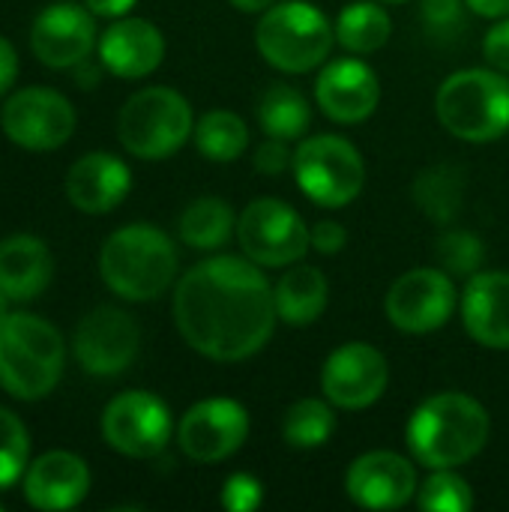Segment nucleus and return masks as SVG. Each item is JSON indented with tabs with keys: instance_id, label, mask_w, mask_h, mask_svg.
<instances>
[{
	"instance_id": "1",
	"label": "nucleus",
	"mask_w": 509,
	"mask_h": 512,
	"mask_svg": "<svg viewBox=\"0 0 509 512\" xmlns=\"http://www.w3.org/2000/svg\"><path fill=\"white\" fill-rule=\"evenodd\" d=\"M174 321L192 351L216 363L255 357L273 336V288L249 258L216 255L195 264L174 291Z\"/></svg>"
},
{
	"instance_id": "2",
	"label": "nucleus",
	"mask_w": 509,
	"mask_h": 512,
	"mask_svg": "<svg viewBox=\"0 0 509 512\" xmlns=\"http://www.w3.org/2000/svg\"><path fill=\"white\" fill-rule=\"evenodd\" d=\"M411 456L432 468H459L483 453L489 441V411L468 393H438L408 420Z\"/></svg>"
},
{
	"instance_id": "3",
	"label": "nucleus",
	"mask_w": 509,
	"mask_h": 512,
	"mask_svg": "<svg viewBox=\"0 0 509 512\" xmlns=\"http://www.w3.org/2000/svg\"><path fill=\"white\" fill-rule=\"evenodd\" d=\"M99 273L117 297L147 303L162 297L177 279V249L156 225L135 222L102 243Z\"/></svg>"
},
{
	"instance_id": "4",
	"label": "nucleus",
	"mask_w": 509,
	"mask_h": 512,
	"mask_svg": "<svg viewBox=\"0 0 509 512\" xmlns=\"http://www.w3.org/2000/svg\"><path fill=\"white\" fill-rule=\"evenodd\" d=\"M63 375V336L30 312L0 315V387L21 399H45Z\"/></svg>"
},
{
	"instance_id": "5",
	"label": "nucleus",
	"mask_w": 509,
	"mask_h": 512,
	"mask_svg": "<svg viewBox=\"0 0 509 512\" xmlns=\"http://www.w3.org/2000/svg\"><path fill=\"white\" fill-rule=\"evenodd\" d=\"M336 42V27L327 15L306 0L273 3L261 12L255 27V45L261 57L279 72L303 75L321 66Z\"/></svg>"
},
{
	"instance_id": "6",
	"label": "nucleus",
	"mask_w": 509,
	"mask_h": 512,
	"mask_svg": "<svg viewBox=\"0 0 509 512\" xmlns=\"http://www.w3.org/2000/svg\"><path fill=\"white\" fill-rule=\"evenodd\" d=\"M441 126L471 144H486L509 132V81L489 69L453 72L435 96Z\"/></svg>"
},
{
	"instance_id": "7",
	"label": "nucleus",
	"mask_w": 509,
	"mask_h": 512,
	"mask_svg": "<svg viewBox=\"0 0 509 512\" xmlns=\"http://www.w3.org/2000/svg\"><path fill=\"white\" fill-rule=\"evenodd\" d=\"M195 132L189 102L171 87H144L126 99L117 117V138L135 159H168Z\"/></svg>"
},
{
	"instance_id": "8",
	"label": "nucleus",
	"mask_w": 509,
	"mask_h": 512,
	"mask_svg": "<svg viewBox=\"0 0 509 512\" xmlns=\"http://www.w3.org/2000/svg\"><path fill=\"white\" fill-rule=\"evenodd\" d=\"M297 186L321 207H348L366 183L357 147L339 135H312L294 150Z\"/></svg>"
},
{
	"instance_id": "9",
	"label": "nucleus",
	"mask_w": 509,
	"mask_h": 512,
	"mask_svg": "<svg viewBox=\"0 0 509 512\" xmlns=\"http://www.w3.org/2000/svg\"><path fill=\"white\" fill-rule=\"evenodd\" d=\"M243 255L258 267H291L312 249V228L279 198H255L237 219Z\"/></svg>"
},
{
	"instance_id": "10",
	"label": "nucleus",
	"mask_w": 509,
	"mask_h": 512,
	"mask_svg": "<svg viewBox=\"0 0 509 512\" xmlns=\"http://www.w3.org/2000/svg\"><path fill=\"white\" fill-rule=\"evenodd\" d=\"M3 135L33 153H48L63 147L75 132V111L69 99L48 87L15 90L0 108Z\"/></svg>"
},
{
	"instance_id": "11",
	"label": "nucleus",
	"mask_w": 509,
	"mask_h": 512,
	"mask_svg": "<svg viewBox=\"0 0 509 512\" xmlns=\"http://www.w3.org/2000/svg\"><path fill=\"white\" fill-rule=\"evenodd\" d=\"M102 438L120 456L153 459L171 441V411L147 390L120 393L102 411Z\"/></svg>"
},
{
	"instance_id": "12",
	"label": "nucleus",
	"mask_w": 509,
	"mask_h": 512,
	"mask_svg": "<svg viewBox=\"0 0 509 512\" xmlns=\"http://www.w3.org/2000/svg\"><path fill=\"white\" fill-rule=\"evenodd\" d=\"M456 306L459 294L450 273L435 267H417L399 276L384 300L390 324L411 336L441 330L453 318Z\"/></svg>"
},
{
	"instance_id": "13",
	"label": "nucleus",
	"mask_w": 509,
	"mask_h": 512,
	"mask_svg": "<svg viewBox=\"0 0 509 512\" xmlns=\"http://www.w3.org/2000/svg\"><path fill=\"white\" fill-rule=\"evenodd\" d=\"M246 438L249 414L234 399H204L192 405L177 426L180 450L198 465H213L234 456Z\"/></svg>"
},
{
	"instance_id": "14",
	"label": "nucleus",
	"mask_w": 509,
	"mask_h": 512,
	"mask_svg": "<svg viewBox=\"0 0 509 512\" xmlns=\"http://www.w3.org/2000/svg\"><path fill=\"white\" fill-rule=\"evenodd\" d=\"M387 384V357L366 342H348L336 348L321 369V390L327 402L342 411H363L375 405L384 396Z\"/></svg>"
},
{
	"instance_id": "15",
	"label": "nucleus",
	"mask_w": 509,
	"mask_h": 512,
	"mask_svg": "<svg viewBox=\"0 0 509 512\" xmlns=\"http://www.w3.org/2000/svg\"><path fill=\"white\" fill-rule=\"evenodd\" d=\"M138 324L111 306L93 309L75 330V357L87 375L111 378L126 372L138 357Z\"/></svg>"
},
{
	"instance_id": "16",
	"label": "nucleus",
	"mask_w": 509,
	"mask_h": 512,
	"mask_svg": "<svg viewBox=\"0 0 509 512\" xmlns=\"http://www.w3.org/2000/svg\"><path fill=\"white\" fill-rule=\"evenodd\" d=\"M96 45V21L87 6L51 3L30 27V48L39 63L51 69H75Z\"/></svg>"
},
{
	"instance_id": "17",
	"label": "nucleus",
	"mask_w": 509,
	"mask_h": 512,
	"mask_svg": "<svg viewBox=\"0 0 509 512\" xmlns=\"http://www.w3.org/2000/svg\"><path fill=\"white\" fill-rule=\"evenodd\" d=\"M345 489L363 510H399L420 492L414 465L390 450H372L354 459Z\"/></svg>"
},
{
	"instance_id": "18",
	"label": "nucleus",
	"mask_w": 509,
	"mask_h": 512,
	"mask_svg": "<svg viewBox=\"0 0 509 512\" xmlns=\"http://www.w3.org/2000/svg\"><path fill=\"white\" fill-rule=\"evenodd\" d=\"M318 108L336 123H363L381 102V81L363 60L342 57L324 66L315 84Z\"/></svg>"
},
{
	"instance_id": "19",
	"label": "nucleus",
	"mask_w": 509,
	"mask_h": 512,
	"mask_svg": "<svg viewBox=\"0 0 509 512\" xmlns=\"http://www.w3.org/2000/svg\"><path fill=\"white\" fill-rule=\"evenodd\" d=\"M90 492V468L69 450H51L24 471V498L33 510L60 512L78 507Z\"/></svg>"
},
{
	"instance_id": "20",
	"label": "nucleus",
	"mask_w": 509,
	"mask_h": 512,
	"mask_svg": "<svg viewBox=\"0 0 509 512\" xmlns=\"http://www.w3.org/2000/svg\"><path fill=\"white\" fill-rule=\"evenodd\" d=\"M465 330L492 351H509V273H474L459 300Z\"/></svg>"
},
{
	"instance_id": "21",
	"label": "nucleus",
	"mask_w": 509,
	"mask_h": 512,
	"mask_svg": "<svg viewBox=\"0 0 509 512\" xmlns=\"http://www.w3.org/2000/svg\"><path fill=\"white\" fill-rule=\"evenodd\" d=\"M102 66L117 78H144L165 57V36L147 18H120L99 39Z\"/></svg>"
},
{
	"instance_id": "22",
	"label": "nucleus",
	"mask_w": 509,
	"mask_h": 512,
	"mask_svg": "<svg viewBox=\"0 0 509 512\" xmlns=\"http://www.w3.org/2000/svg\"><path fill=\"white\" fill-rule=\"evenodd\" d=\"M132 189V174L123 159L111 153H87L66 174V198L75 210L99 216L114 210Z\"/></svg>"
},
{
	"instance_id": "23",
	"label": "nucleus",
	"mask_w": 509,
	"mask_h": 512,
	"mask_svg": "<svg viewBox=\"0 0 509 512\" xmlns=\"http://www.w3.org/2000/svg\"><path fill=\"white\" fill-rule=\"evenodd\" d=\"M54 276V258L39 237L15 234L0 243V291L12 303L36 300Z\"/></svg>"
},
{
	"instance_id": "24",
	"label": "nucleus",
	"mask_w": 509,
	"mask_h": 512,
	"mask_svg": "<svg viewBox=\"0 0 509 512\" xmlns=\"http://www.w3.org/2000/svg\"><path fill=\"white\" fill-rule=\"evenodd\" d=\"M327 297H330V285L318 267L291 264V270L273 288L276 318L288 327H309L324 315Z\"/></svg>"
},
{
	"instance_id": "25",
	"label": "nucleus",
	"mask_w": 509,
	"mask_h": 512,
	"mask_svg": "<svg viewBox=\"0 0 509 512\" xmlns=\"http://www.w3.org/2000/svg\"><path fill=\"white\" fill-rule=\"evenodd\" d=\"M333 27H336V42L351 54H372L384 48L393 33V21L381 6V0L348 3Z\"/></svg>"
},
{
	"instance_id": "26",
	"label": "nucleus",
	"mask_w": 509,
	"mask_h": 512,
	"mask_svg": "<svg viewBox=\"0 0 509 512\" xmlns=\"http://www.w3.org/2000/svg\"><path fill=\"white\" fill-rule=\"evenodd\" d=\"M177 231L189 249L207 252L231 240V231H237V219H234V210L222 198H198L183 210Z\"/></svg>"
},
{
	"instance_id": "27",
	"label": "nucleus",
	"mask_w": 509,
	"mask_h": 512,
	"mask_svg": "<svg viewBox=\"0 0 509 512\" xmlns=\"http://www.w3.org/2000/svg\"><path fill=\"white\" fill-rule=\"evenodd\" d=\"M258 123L270 138L294 141L303 138L306 129L312 126V105L297 87L288 84H273L258 105Z\"/></svg>"
},
{
	"instance_id": "28",
	"label": "nucleus",
	"mask_w": 509,
	"mask_h": 512,
	"mask_svg": "<svg viewBox=\"0 0 509 512\" xmlns=\"http://www.w3.org/2000/svg\"><path fill=\"white\" fill-rule=\"evenodd\" d=\"M192 135H195L198 153L210 162H234L249 144L246 123L234 111H207L195 123Z\"/></svg>"
},
{
	"instance_id": "29",
	"label": "nucleus",
	"mask_w": 509,
	"mask_h": 512,
	"mask_svg": "<svg viewBox=\"0 0 509 512\" xmlns=\"http://www.w3.org/2000/svg\"><path fill=\"white\" fill-rule=\"evenodd\" d=\"M336 432V414L333 402L321 399H300L288 408L282 420V435L297 450H315L324 447Z\"/></svg>"
},
{
	"instance_id": "30",
	"label": "nucleus",
	"mask_w": 509,
	"mask_h": 512,
	"mask_svg": "<svg viewBox=\"0 0 509 512\" xmlns=\"http://www.w3.org/2000/svg\"><path fill=\"white\" fill-rule=\"evenodd\" d=\"M414 198L432 219L447 225L462 207V174L447 165L429 168L417 177Z\"/></svg>"
},
{
	"instance_id": "31",
	"label": "nucleus",
	"mask_w": 509,
	"mask_h": 512,
	"mask_svg": "<svg viewBox=\"0 0 509 512\" xmlns=\"http://www.w3.org/2000/svg\"><path fill=\"white\" fill-rule=\"evenodd\" d=\"M30 465V435L24 423L0 405V492L15 486Z\"/></svg>"
},
{
	"instance_id": "32",
	"label": "nucleus",
	"mask_w": 509,
	"mask_h": 512,
	"mask_svg": "<svg viewBox=\"0 0 509 512\" xmlns=\"http://www.w3.org/2000/svg\"><path fill=\"white\" fill-rule=\"evenodd\" d=\"M420 507L429 512H471L474 510V492L465 477L456 474V468L435 471L423 489H420Z\"/></svg>"
},
{
	"instance_id": "33",
	"label": "nucleus",
	"mask_w": 509,
	"mask_h": 512,
	"mask_svg": "<svg viewBox=\"0 0 509 512\" xmlns=\"http://www.w3.org/2000/svg\"><path fill=\"white\" fill-rule=\"evenodd\" d=\"M438 258L447 273L474 276L483 264V243L468 231H447L438 240Z\"/></svg>"
},
{
	"instance_id": "34",
	"label": "nucleus",
	"mask_w": 509,
	"mask_h": 512,
	"mask_svg": "<svg viewBox=\"0 0 509 512\" xmlns=\"http://www.w3.org/2000/svg\"><path fill=\"white\" fill-rule=\"evenodd\" d=\"M264 489L252 474H231L222 486V507L231 512H252L261 507Z\"/></svg>"
},
{
	"instance_id": "35",
	"label": "nucleus",
	"mask_w": 509,
	"mask_h": 512,
	"mask_svg": "<svg viewBox=\"0 0 509 512\" xmlns=\"http://www.w3.org/2000/svg\"><path fill=\"white\" fill-rule=\"evenodd\" d=\"M288 168H294V153L288 147V141L282 138H270L255 150V171L267 174V177H279Z\"/></svg>"
},
{
	"instance_id": "36",
	"label": "nucleus",
	"mask_w": 509,
	"mask_h": 512,
	"mask_svg": "<svg viewBox=\"0 0 509 512\" xmlns=\"http://www.w3.org/2000/svg\"><path fill=\"white\" fill-rule=\"evenodd\" d=\"M423 18L432 33H453L462 27V0H423Z\"/></svg>"
},
{
	"instance_id": "37",
	"label": "nucleus",
	"mask_w": 509,
	"mask_h": 512,
	"mask_svg": "<svg viewBox=\"0 0 509 512\" xmlns=\"http://www.w3.org/2000/svg\"><path fill=\"white\" fill-rule=\"evenodd\" d=\"M483 51H486V60L501 69V72H509V15L501 18L483 39Z\"/></svg>"
},
{
	"instance_id": "38",
	"label": "nucleus",
	"mask_w": 509,
	"mask_h": 512,
	"mask_svg": "<svg viewBox=\"0 0 509 512\" xmlns=\"http://www.w3.org/2000/svg\"><path fill=\"white\" fill-rule=\"evenodd\" d=\"M345 243H348V234L339 222L324 219L312 228V249H318L321 255H336L345 249Z\"/></svg>"
},
{
	"instance_id": "39",
	"label": "nucleus",
	"mask_w": 509,
	"mask_h": 512,
	"mask_svg": "<svg viewBox=\"0 0 509 512\" xmlns=\"http://www.w3.org/2000/svg\"><path fill=\"white\" fill-rule=\"evenodd\" d=\"M15 75H18V54L12 42L0 36V96L9 93V87L15 84Z\"/></svg>"
},
{
	"instance_id": "40",
	"label": "nucleus",
	"mask_w": 509,
	"mask_h": 512,
	"mask_svg": "<svg viewBox=\"0 0 509 512\" xmlns=\"http://www.w3.org/2000/svg\"><path fill=\"white\" fill-rule=\"evenodd\" d=\"M138 0H84V6L93 12V15H102V18H123Z\"/></svg>"
},
{
	"instance_id": "41",
	"label": "nucleus",
	"mask_w": 509,
	"mask_h": 512,
	"mask_svg": "<svg viewBox=\"0 0 509 512\" xmlns=\"http://www.w3.org/2000/svg\"><path fill=\"white\" fill-rule=\"evenodd\" d=\"M465 6L483 18H507L509 0H465Z\"/></svg>"
},
{
	"instance_id": "42",
	"label": "nucleus",
	"mask_w": 509,
	"mask_h": 512,
	"mask_svg": "<svg viewBox=\"0 0 509 512\" xmlns=\"http://www.w3.org/2000/svg\"><path fill=\"white\" fill-rule=\"evenodd\" d=\"M276 0H231V6L234 9H240V12H264V9H270Z\"/></svg>"
},
{
	"instance_id": "43",
	"label": "nucleus",
	"mask_w": 509,
	"mask_h": 512,
	"mask_svg": "<svg viewBox=\"0 0 509 512\" xmlns=\"http://www.w3.org/2000/svg\"><path fill=\"white\" fill-rule=\"evenodd\" d=\"M9 303H12V300L0 291V315H6V312H9Z\"/></svg>"
},
{
	"instance_id": "44",
	"label": "nucleus",
	"mask_w": 509,
	"mask_h": 512,
	"mask_svg": "<svg viewBox=\"0 0 509 512\" xmlns=\"http://www.w3.org/2000/svg\"><path fill=\"white\" fill-rule=\"evenodd\" d=\"M381 3H405V0H381Z\"/></svg>"
},
{
	"instance_id": "45",
	"label": "nucleus",
	"mask_w": 509,
	"mask_h": 512,
	"mask_svg": "<svg viewBox=\"0 0 509 512\" xmlns=\"http://www.w3.org/2000/svg\"><path fill=\"white\" fill-rule=\"evenodd\" d=\"M0 512H3V504H0Z\"/></svg>"
}]
</instances>
